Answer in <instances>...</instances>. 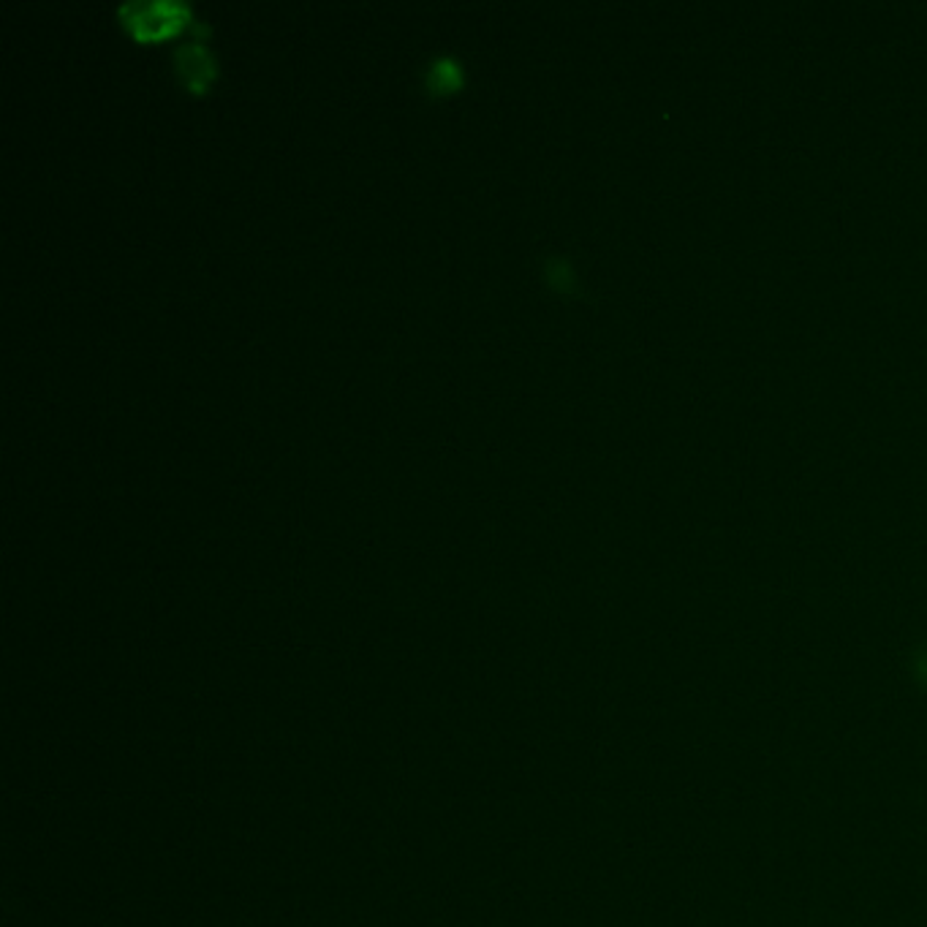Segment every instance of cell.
Masks as SVG:
<instances>
[{
  "label": "cell",
  "mask_w": 927,
  "mask_h": 927,
  "mask_svg": "<svg viewBox=\"0 0 927 927\" xmlns=\"http://www.w3.org/2000/svg\"><path fill=\"white\" fill-rule=\"evenodd\" d=\"M120 11L129 16V25L139 36H161L185 16V5L178 3H125Z\"/></svg>",
  "instance_id": "1"
},
{
  "label": "cell",
  "mask_w": 927,
  "mask_h": 927,
  "mask_svg": "<svg viewBox=\"0 0 927 927\" xmlns=\"http://www.w3.org/2000/svg\"><path fill=\"white\" fill-rule=\"evenodd\" d=\"M174 63H178L180 76L188 82L191 87H205L207 80L212 76V60L199 44H183V47L174 49Z\"/></svg>",
  "instance_id": "2"
},
{
  "label": "cell",
  "mask_w": 927,
  "mask_h": 927,
  "mask_svg": "<svg viewBox=\"0 0 927 927\" xmlns=\"http://www.w3.org/2000/svg\"><path fill=\"white\" fill-rule=\"evenodd\" d=\"M460 85V63L452 58H438L427 71V87L432 90H452Z\"/></svg>",
  "instance_id": "3"
}]
</instances>
